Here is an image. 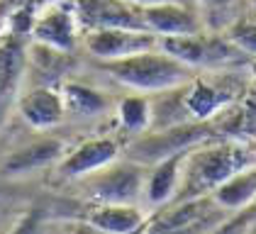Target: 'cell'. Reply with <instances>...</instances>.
I'll use <instances>...</instances> for the list:
<instances>
[{"label":"cell","mask_w":256,"mask_h":234,"mask_svg":"<svg viewBox=\"0 0 256 234\" xmlns=\"http://www.w3.org/2000/svg\"><path fill=\"white\" fill-rule=\"evenodd\" d=\"M256 164V146L246 142H220L200 144L190 149L183 164V180L176 200H193L212 195L234 174Z\"/></svg>","instance_id":"1"},{"label":"cell","mask_w":256,"mask_h":234,"mask_svg":"<svg viewBox=\"0 0 256 234\" xmlns=\"http://www.w3.org/2000/svg\"><path fill=\"white\" fill-rule=\"evenodd\" d=\"M100 68L118 83L142 96L168 93L193 80V68L178 61L176 56L166 54L161 46L118 61H100Z\"/></svg>","instance_id":"2"},{"label":"cell","mask_w":256,"mask_h":234,"mask_svg":"<svg viewBox=\"0 0 256 234\" xmlns=\"http://www.w3.org/2000/svg\"><path fill=\"white\" fill-rule=\"evenodd\" d=\"M224 214L212 195L193 200H174L164 205L156 214L146 217L137 234H210L224 224Z\"/></svg>","instance_id":"3"},{"label":"cell","mask_w":256,"mask_h":234,"mask_svg":"<svg viewBox=\"0 0 256 234\" xmlns=\"http://www.w3.org/2000/svg\"><path fill=\"white\" fill-rule=\"evenodd\" d=\"M161 49L193 71H232L244 66L249 56L234 46L227 34H186V37H161Z\"/></svg>","instance_id":"4"},{"label":"cell","mask_w":256,"mask_h":234,"mask_svg":"<svg viewBox=\"0 0 256 234\" xmlns=\"http://www.w3.org/2000/svg\"><path fill=\"white\" fill-rule=\"evenodd\" d=\"M144 164L132 158L115 161L108 168L83 178V190L93 205H139L146 190Z\"/></svg>","instance_id":"5"},{"label":"cell","mask_w":256,"mask_h":234,"mask_svg":"<svg viewBox=\"0 0 256 234\" xmlns=\"http://www.w3.org/2000/svg\"><path fill=\"white\" fill-rule=\"evenodd\" d=\"M212 139V130L208 122H183V124H168L156 134H144L134 139L127 146V158L154 166L158 161L168 158L180 152H190L200 144H208Z\"/></svg>","instance_id":"6"},{"label":"cell","mask_w":256,"mask_h":234,"mask_svg":"<svg viewBox=\"0 0 256 234\" xmlns=\"http://www.w3.org/2000/svg\"><path fill=\"white\" fill-rule=\"evenodd\" d=\"M83 44L90 56L98 61H118L152 52L161 46V39L149 30H127V27H105V30H88Z\"/></svg>","instance_id":"7"},{"label":"cell","mask_w":256,"mask_h":234,"mask_svg":"<svg viewBox=\"0 0 256 234\" xmlns=\"http://www.w3.org/2000/svg\"><path fill=\"white\" fill-rule=\"evenodd\" d=\"M78 22L88 30L105 27H127V30H149L142 8L127 0H76Z\"/></svg>","instance_id":"8"},{"label":"cell","mask_w":256,"mask_h":234,"mask_svg":"<svg viewBox=\"0 0 256 234\" xmlns=\"http://www.w3.org/2000/svg\"><path fill=\"white\" fill-rule=\"evenodd\" d=\"M227 71H217L215 80L210 78H193L186 83V98H183V110L198 122H205L217 112H222L239 93L230 88V78H224Z\"/></svg>","instance_id":"9"},{"label":"cell","mask_w":256,"mask_h":234,"mask_svg":"<svg viewBox=\"0 0 256 234\" xmlns=\"http://www.w3.org/2000/svg\"><path fill=\"white\" fill-rule=\"evenodd\" d=\"M120 156V144L112 136H96L78 144L76 149L66 152L59 161V174L71 180H83L115 164Z\"/></svg>","instance_id":"10"},{"label":"cell","mask_w":256,"mask_h":234,"mask_svg":"<svg viewBox=\"0 0 256 234\" xmlns=\"http://www.w3.org/2000/svg\"><path fill=\"white\" fill-rule=\"evenodd\" d=\"M78 15L76 8H61V5H49L40 18L32 22L30 34L37 44H44L56 52H74L78 42Z\"/></svg>","instance_id":"11"},{"label":"cell","mask_w":256,"mask_h":234,"mask_svg":"<svg viewBox=\"0 0 256 234\" xmlns=\"http://www.w3.org/2000/svg\"><path fill=\"white\" fill-rule=\"evenodd\" d=\"M66 156V146L61 139L42 136L37 142H30L20 149L10 152L2 161V176L5 178H22L34 171H42L52 164H59Z\"/></svg>","instance_id":"12"},{"label":"cell","mask_w":256,"mask_h":234,"mask_svg":"<svg viewBox=\"0 0 256 234\" xmlns=\"http://www.w3.org/2000/svg\"><path fill=\"white\" fill-rule=\"evenodd\" d=\"M144 22L149 32L161 37H186V34H198L202 32L200 15L188 5V2H164L154 8H142Z\"/></svg>","instance_id":"13"},{"label":"cell","mask_w":256,"mask_h":234,"mask_svg":"<svg viewBox=\"0 0 256 234\" xmlns=\"http://www.w3.org/2000/svg\"><path fill=\"white\" fill-rule=\"evenodd\" d=\"M18 110L22 120L34 130H52L66 120V102L61 90H54L49 86H37L27 90L18 100Z\"/></svg>","instance_id":"14"},{"label":"cell","mask_w":256,"mask_h":234,"mask_svg":"<svg viewBox=\"0 0 256 234\" xmlns=\"http://www.w3.org/2000/svg\"><path fill=\"white\" fill-rule=\"evenodd\" d=\"M186 156L188 152H180V154L168 156L152 166V171L146 174V190H144V200L149 205L164 208L176 200L178 190H180V180H183Z\"/></svg>","instance_id":"15"},{"label":"cell","mask_w":256,"mask_h":234,"mask_svg":"<svg viewBox=\"0 0 256 234\" xmlns=\"http://www.w3.org/2000/svg\"><path fill=\"white\" fill-rule=\"evenodd\" d=\"M146 222L139 205H93L86 212V224L102 234H137Z\"/></svg>","instance_id":"16"},{"label":"cell","mask_w":256,"mask_h":234,"mask_svg":"<svg viewBox=\"0 0 256 234\" xmlns=\"http://www.w3.org/2000/svg\"><path fill=\"white\" fill-rule=\"evenodd\" d=\"M2 115L20 100V88L27 71V49L18 37L2 39Z\"/></svg>","instance_id":"17"},{"label":"cell","mask_w":256,"mask_h":234,"mask_svg":"<svg viewBox=\"0 0 256 234\" xmlns=\"http://www.w3.org/2000/svg\"><path fill=\"white\" fill-rule=\"evenodd\" d=\"M215 202L227 212H244L256 200V164L227 178L215 193Z\"/></svg>","instance_id":"18"},{"label":"cell","mask_w":256,"mask_h":234,"mask_svg":"<svg viewBox=\"0 0 256 234\" xmlns=\"http://www.w3.org/2000/svg\"><path fill=\"white\" fill-rule=\"evenodd\" d=\"M61 96L66 102V115L78 117V120H90L110 110V100L102 96L100 90L90 86H80V83H64L61 86Z\"/></svg>","instance_id":"19"},{"label":"cell","mask_w":256,"mask_h":234,"mask_svg":"<svg viewBox=\"0 0 256 234\" xmlns=\"http://www.w3.org/2000/svg\"><path fill=\"white\" fill-rule=\"evenodd\" d=\"M118 120L120 124L132 132V134H142L152 127V120H154V112H152V102L142 96H132L124 98L118 105Z\"/></svg>","instance_id":"20"},{"label":"cell","mask_w":256,"mask_h":234,"mask_svg":"<svg viewBox=\"0 0 256 234\" xmlns=\"http://www.w3.org/2000/svg\"><path fill=\"white\" fill-rule=\"evenodd\" d=\"M230 42L239 46L249 58H256V18H242L230 24V30L224 32Z\"/></svg>","instance_id":"21"},{"label":"cell","mask_w":256,"mask_h":234,"mask_svg":"<svg viewBox=\"0 0 256 234\" xmlns=\"http://www.w3.org/2000/svg\"><path fill=\"white\" fill-rule=\"evenodd\" d=\"M42 230V212L40 210H30L27 214H22L18 220V224L8 234H40Z\"/></svg>","instance_id":"22"},{"label":"cell","mask_w":256,"mask_h":234,"mask_svg":"<svg viewBox=\"0 0 256 234\" xmlns=\"http://www.w3.org/2000/svg\"><path fill=\"white\" fill-rule=\"evenodd\" d=\"M137 8H154V5H164V2H188V0H127Z\"/></svg>","instance_id":"23"},{"label":"cell","mask_w":256,"mask_h":234,"mask_svg":"<svg viewBox=\"0 0 256 234\" xmlns=\"http://www.w3.org/2000/svg\"><path fill=\"white\" fill-rule=\"evenodd\" d=\"M239 220H242V222H256V200L244 210V212L239 214Z\"/></svg>","instance_id":"24"},{"label":"cell","mask_w":256,"mask_h":234,"mask_svg":"<svg viewBox=\"0 0 256 234\" xmlns=\"http://www.w3.org/2000/svg\"><path fill=\"white\" fill-rule=\"evenodd\" d=\"M244 234H256V222H244Z\"/></svg>","instance_id":"25"},{"label":"cell","mask_w":256,"mask_h":234,"mask_svg":"<svg viewBox=\"0 0 256 234\" xmlns=\"http://www.w3.org/2000/svg\"><path fill=\"white\" fill-rule=\"evenodd\" d=\"M254 5H256V0H254Z\"/></svg>","instance_id":"26"}]
</instances>
